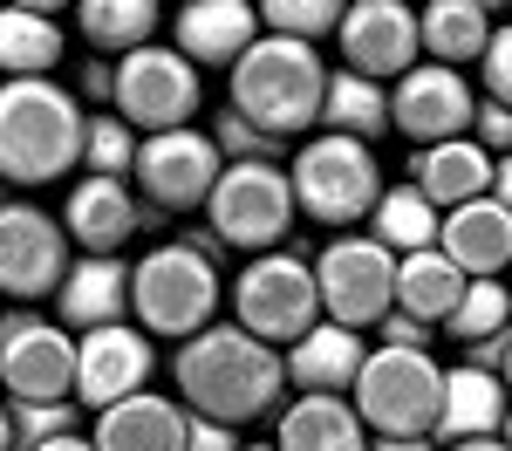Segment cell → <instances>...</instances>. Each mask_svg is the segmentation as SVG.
<instances>
[{
  "instance_id": "12",
  "label": "cell",
  "mask_w": 512,
  "mask_h": 451,
  "mask_svg": "<svg viewBox=\"0 0 512 451\" xmlns=\"http://www.w3.org/2000/svg\"><path fill=\"white\" fill-rule=\"evenodd\" d=\"M69 281V233L28 199H0V294L7 301H41Z\"/></svg>"
},
{
  "instance_id": "19",
  "label": "cell",
  "mask_w": 512,
  "mask_h": 451,
  "mask_svg": "<svg viewBox=\"0 0 512 451\" xmlns=\"http://www.w3.org/2000/svg\"><path fill=\"white\" fill-rule=\"evenodd\" d=\"M144 226V205L130 199L123 178H76V192L62 205V233L89 253H117L130 246V233Z\"/></svg>"
},
{
  "instance_id": "42",
  "label": "cell",
  "mask_w": 512,
  "mask_h": 451,
  "mask_svg": "<svg viewBox=\"0 0 512 451\" xmlns=\"http://www.w3.org/2000/svg\"><path fill=\"white\" fill-rule=\"evenodd\" d=\"M492 199H499V205L512 212V158H499V164H492Z\"/></svg>"
},
{
  "instance_id": "38",
  "label": "cell",
  "mask_w": 512,
  "mask_h": 451,
  "mask_svg": "<svg viewBox=\"0 0 512 451\" xmlns=\"http://www.w3.org/2000/svg\"><path fill=\"white\" fill-rule=\"evenodd\" d=\"M472 137L485 144V151H506V158H512V110H506V103H478Z\"/></svg>"
},
{
  "instance_id": "29",
  "label": "cell",
  "mask_w": 512,
  "mask_h": 451,
  "mask_svg": "<svg viewBox=\"0 0 512 451\" xmlns=\"http://www.w3.org/2000/svg\"><path fill=\"white\" fill-rule=\"evenodd\" d=\"M465 301V274L444 260V253H410V260H396V308L403 315H417V322H451V308Z\"/></svg>"
},
{
  "instance_id": "32",
  "label": "cell",
  "mask_w": 512,
  "mask_h": 451,
  "mask_svg": "<svg viewBox=\"0 0 512 451\" xmlns=\"http://www.w3.org/2000/svg\"><path fill=\"white\" fill-rule=\"evenodd\" d=\"M451 342H465V349H485V342H499L512 335V294L506 281H465V301L451 308Z\"/></svg>"
},
{
  "instance_id": "31",
  "label": "cell",
  "mask_w": 512,
  "mask_h": 451,
  "mask_svg": "<svg viewBox=\"0 0 512 451\" xmlns=\"http://www.w3.org/2000/svg\"><path fill=\"white\" fill-rule=\"evenodd\" d=\"M321 123H328L335 137H355V144H369V137H383V130H390V89L342 69V76H328Z\"/></svg>"
},
{
  "instance_id": "24",
  "label": "cell",
  "mask_w": 512,
  "mask_h": 451,
  "mask_svg": "<svg viewBox=\"0 0 512 451\" xmlns=\"http://www.w3.org/2000/svg\"><path fill=\"white\" fill-rule=\"evenodd\" d=\"M55 308H62V322L76 328V335H96V328H117L130 315V267H123L117 253H89L69 267V281L55 294Z\"/></svg>"
},
{
  "instance_id": "4",
  "label": "cell",
  "mask_w": 512,
  "mask_h": 451,
  "mask_svg": "<svg viewBox=\"0 0 512 451\" xmlns=\"http://www.w3.org/2000/svg\"><path fill=\"white\" fill-rule=\"evenodd\" d=\"M226 301V281H219V260L198 253L192 240L151 246L137 267H130V315L144 335H171V342H192L212 328Z\"/></svg>"
},
{
  "instance_id": "45",
  "label": "cell",
  "mask_w": 512,
  "mask_h": 451,
  "mask_svg": "<svg viewBox=\"0 0 512 451\" xmlns=\"http://www.w3.org/2000/svg\"><path fill=\"white\" fill-rule=\"evenodd\" d=\"M41 451H96V445H89V438L76 431V438H55V445H41Z\"/></svg>"
},
{
  "instance_id": "11",
  "label": "cell",
  "mask_w": 512,
  "mask_h": 451,
  "mask_svg": "<svg viewBox=\"0 0 512 451\" xmlns=\"http://www.w3.org/2000/svg\"><path fill=\"white\" fill-rule=\"evenodd\" d=\"M198 69L178 55V48H137V55H123L117 62V89H110V103H117V117L130 130H144V137H158V130H192L198 117Z\"/></svg>"
},
{
  "instance_id": "28",
  "label": "cell",
  "mask_w": 512,
  "mask_h": 451,
  "mask_svg": "<svg viewBox=\"0 0 512 451\" xmlns=\"http://www.w3.org/2000/svg\"><path fill=\"white\" fill-rule=\"evenodd\" d=\"M437 233H444V212H437L417 185H396V192H383L376 199V212H369V240L383 246V253H396V260H410V253H431Z\"/></svg>"
},
{
  "instance_id": "3",
  "label": "cell",
  "mask_w": 512,
  "mask_h": 451,
  "mask_svg": "<svg viewBox=\"0 0 512 451\" xmlns=\"http://www.w3.org/2000/svg\"><path fill=\"white\" fill-rule=\"evenodd\" d=\"M321 96H328V69H321L315 41H287V35H260L233 69V103L239 117L253 123L260 137H301L321 117Z\"/></svg>"
},
{
  "instance_id": "47",
  "label": "cell",
  "mask_w": 512,
  "mask_h": 451,
  "mask_svg": "<svg viewBox=\"0 0 512 451\" xmlns=\"http://www.w3.org/2000/svg\"><path fill=\"white\" fill-rule=\"evenodd\" d=\"M499 438H506V451H512V410H506V431H499Z\"/></svg>"
},
{
  "instance_id": "49",
  "label": "cell",
  "mask_w": 512,
  "mask_h": 451,
  "mask_svg": "<svg viewBox=\"0 0 512 451\" xmlns=\"http://www.w3.org/2000/svg\"><path fill=\"white\" fill-rule=\"evenodd\" d=\"M239 451H280V445H239Z\"/></svg>"
},
{
  "instance_id": "27",
  "label": "cell",
  "mask_w": 512,
  "mask_h": 451,
  "mask_svg": "<svg viewBox=\"0 0 512 451\" xmlns=\"http://www.w3.org/2000/svg\"><path fill=\"white\" fill-rule=\"evenodd\" d=\"M417 28H424V55L437 69L485 62V48H492V14L478 0H431V7H417Z\"/></svg>"
},
{
  "instance_id": "15",
  "label": "cell",
  "mask_w": 512,
  "mask_h": 451,
  "mask_svg": "<svg viewBox=\"0 0 512 451\" xmlns=\"http://www.w3.org/2000/svg\"><path fill=\"white\" fill-rule=\"evenodd\" d=\"M478 96L458 69H437V62H417L410 76L390 89V130H403L410 144H451V137H472Z\"/></svg>"
},
{
  "instance_id": "41",
  "label": "cell",
  "mask_w": 512,
  "mask_h": 451,
  "mask_svg": "<svg viewBox=\"0 0 512 451\" xmlns=\"http://www.w3.org/2000/svg\"><path fill=\"white\" fill-rule=\"evenodd\" d=\"M110 89H117V69H103V62L82 69V96H110Z\"/></svg>"
},
{
  "instance_id": "25",
  "label": "cell",
  "mask_w": 512,
  "mask_h": 451,
  "mask_svg": "<svg viewBox=\"0 0 512 451\" xmlns=\"http://www.w3.org/2000/svg\"><path fill=\"white\" fill-rule=\"evenodd\" d=\"M280 451H369V424L349 397H294L280 410Z\"/></svg>"
},
{
  "instance_id": "39",
  "label": "cell",
  "mask_w": 512,
  "mask_h": 451,
  "mask_svg": "<svg viewBox=\"0 0 512 451\" xmlns=\"http://www.w3.org/2000/svg\"><path fill=\"white\" fill-rule=\"evenodd\" d=\"M383 349H431V322L390 308V315H383Z\"/></svg>"
},
{
  "instance_id": "5",
  "label": "cell",
  "mask_w": 512,
  "mask_h": 451,
  "mask_svg": "<svg viewBox=\"0 0 512 451\" xmlns=\"http://www.w3.org/2000/svg\"><path fill=\"white\" fill-rule=\"evenodd\" d=\"M444 369L431 349H369L355 376V417L376 438H437Z\"/></svg>"
},
{
  "instance_id": "48",
  "label": "cell",
  "mask_w": 512,
  "mask_h": 451,
  "mask_svg": "<svg viewBox=\"0 0 512 451\" xmlns=\"http://www.w3.org/2000/svg\"><path fill=\"white\" fill-rule=\"evenodd\" d=\"M499 376H506V397H512V356H506V369H499Z\"/></svg>"
},
{
  "instance_id": "37",
  "label": "cell",
  "mask_w": 512,
  "mask_h": 451,
  "mask_svg": "<svg viewBox=\"0 0 512 451\" xmlns=\"http://www.w3.org/2000/svg\"><path fill=\"white\" fill-rule=\"evenodd\" d=\"M485 103H506L512 110V28H492V48H485Z\"/></svg>"
},
{
  "instance_id": "20",
  "label": "cell",
  "mask_w": 512,
  "mask_h": 451,
  "mask_svg": "<svg viewBox=\"0 0 512 451\" xmlns=\"http://www.w3.org/2000/svg\"><path fill=\"white\" fill-rule=\"evenodd\" d=\"M506 376H492V369H444V410H437V438L444 445H478V438H499L506 431Z\"/></svg>"
},
{
  "instance_id": "33",
  "label": "cell",
  "mask_w": 512,
  "mask_h": 451,
  "mask_svg": "<svg viewBox=\"0 0 512 451\" xmlns=\"http://www.w3.org/2000/svg\"><path fill=\"white\" fill-rule=\"evenodd\" d=\"M137 130L110 110V117H89V144H82V164H89V178H130L137 171Z\"/></svg>"
},
{
  "instance_id": "44",
  "label": "cell",
  "mask_w": 512,
  "mask_h": 451,
  "mask_svg": "<svg viewBox=\"0 0 512 451\" xmlns=\"http://www.w3.org/2000/svg\"><path fill=\"white\" fill-rule=\"evenodd\" d=\"M0 451H14V410L0 404Z\"/></svg>"
},
{
  "instance_id": "18",
  "label": "cell",
  "mask_w": 512,
  "mask_h": 451,
  "mask_svg": "<svg viewBox=\"0 0 512 451\" xmlns=\"http://www.w3.org/2000/svg\"><path fill=\"white\" fill-rule=\"evenodd\" d=\"M437 253L465 281H499L512 267V212L499 199H472V205H458V212H444Z\"/></svg>"
},
{
  "instance_id": "1",
  "label": "cell",
  "mask_w": 512,
  "mask_h": 451,
  "mask_svg": "<svg viewBox=\"0 0 512 451\" xmlns=\"http://www.w3.org/2000/svg\"><path fill=\"white\" fill-rule=\"evenodd\" d=\"M178 397L192 417H212V424H246V417H267L287 390V356L274 342L246 335L239 322H212L205 335L178 342Z\"/></svg>"
},
{
  "instance_id": "9",
  "label": "cell",
  "mask_w": 512,
  "mask_h": 451,
  "mask_svg": "<svg viewBox=\"0 0 512 451\" xmlns=\"http://www.w3.org/2000/svg\"><path fill=\"white\" fill-rule=\"evenodd\" d=\"M315 287H321V322L335 328H383V315L396 308V253H383V246L355 240V233H342V240L321 246L315 260Z\"/></svg>"
},
{
  "instance_id": "16",
  "label": "cell",
  "mask_w": 512,
  "mask_h": 451,
  "mask_svg": "<svg viewBox=\"0 0 512 451\" xmlns=\"http://www.w3.org/2000/svg\"><path fill=\"white\" fill-rule=\"evenodd\" d=\"M151 383V335L144 328H96V335H76V397L89 410H110L144 397Z\"/></svg>"
},
{
  "instance_id": "35",
  "label": "cell",
  "mask_w": 512,
  "mask_h": 451,
  "mask_svg": "<svg viewBox=\"0 0 512 451\" xmlns=\"http://www.w3.org/2000/svg\"><path fill=\"white\" fill-rule=\"evenodd\" d=\"M14 410V451H41L55 438H76V404H7Z\"/></svg>"
},
{
  "instance_id": "46",
  "label": "cell",
  "mask_w": 512,
  "mask_h": 451,
  "mask_svg": "<svg viewBox=\"0 0 512 451\" xmlns=\"http://www.w3.org/2000/svg\"><path fill=\"white\" fill-rule=\"evenodd\" d=\"M451 451H506V438H478V445H451Z\"/></svg>"
},
{
  "instance_id": "30",
  "label": "cell",
  "mask_w": 512,
  "mask_h": 451,
  "mask_svg": "<svg viewBox=\"0 0 512 451\" xmlns=\"http://www.w3.org/2000/svg\"><path fill=\"white\" fill-rule=\"evenodd\" d=\"M76 28L82 41L96 48V55H137V48H151L158 35V7L151 0H82L76 7Z\"/></svg>"
},
{
  "instance_id": "10",
  "label": "cell",
  "mask_w": 512,
  "mask_h": 451,
  "mask_svg": "<svg viewBox=\"0 0 512 451\" xmlns=\"http://www.w3.org/2000/svg\"><path fill=\"white\" fill-rule=\"evenodd\" d=\"M0 390L14 404H62L76 397V335L35 308L0 315Z\"/></svg>"
},
{
  "instance_id": "6",
  "label": "cell",
  "mask_w": 512,
  "mask_h": 451,
  "mask_svg": "<svg viewBox=\"0 0 512 451\" xmlns=\"http://www.w3.org/2000/svg\"><path fill=\"white\" fill-rule=\"evenodd\" d=\"M287 185H294V212H308L315 226H355L383 199V164H376L369 144L328 130V137H308L294 151Z\"/></svg>"
},
{
  "instance_id": "36",
  "label": "cell",
  "mask_w": 512,
  "mask_h": 451,
  "mask_svg": "<svg viewBox=\"0 0 512 451\" xmlns=\"http://www.w3.org/2000/svg\"><path fill=\"white\" fill-rule=\"evenodd\" d=\"M212 144H219V158H226V164H274V151H280L274 137H260L239 110H226V117L212 123Z\"/></svg>"
},
{
  "instance_id": "43",
  "label": "cell",
  "mask_w": 512,
  "mask_h": 451,
  "mask_svg": "<svg viewBox=\"0 0 512 451\" xmlns=\"http://www.w3.org/2000/svg\"><path fill=\"white\" fill-rule=\"evenodd\" d=\"M369 451H431V438H369Z\"/></svg>"
},
{
  "instance_id": "40",
  "label": "cell",
  "mask_w": 512,
  "mask_h": 451,
  "mask_svg": "<svg viewBox=\"0 0 512 451\" xmlns=\"http://www.w3.org/2000/svg\"><path fill=\"white\" fill-rule=\"evenodd\" d=\"M185 451H239V438H233V424L192 417V438H185Z\"/></svg>"
},
{
  "instance_id": "34",
  "label": "cell",
  "mask_w": 512,
  "mask_h": 451,
  "mask_svg": "<svg viewBox=\"0 0 512 451\" xmlns=\"http://www.w3.org/2000/svg\"><path fill=\"white\" fill-rule=\"evenodd\" d=\"M342 0H267L260 7V28L267 35H287V41H315V35H335L342 28Z\"/></svg>"
},
{
  "instance_id": "26",
  "label": "cell",
  "mask_w": 512,
  "mask_h": 451,
  "mask_svg": "<svg viewBox=\"0 0 512 451\" xmlns=\"http://www.w3.org/2000/svg\"><path fill=\"white\" fill-rule=\"evenodd\" d=\"M62 21H55V7H0V69L7 82H41L55 62H62Z\"/></svg>"
},
{
  "instance_id": "23",
  "label": "cell",
  "mask_w": 512,
  "mask_h": 451,
  "mask_svg": "<svg viewBox=\"0 0 512 451\" xmlns=\"http://www.w3.org/2000/svg\"><path fill=\"white\" fill-rule=\"evenodd\" d=\"M192 438V410H178L171 397L158 390H144V397H130V404H110L96 410V451H185Z\"/></svg>"
},
{
  "instance_id": "7",
  "label": "cell",
  "mask_w": 512,
  "mask_h": 451,
  "mask_svg": "<svg viewBox=\"0 0 512 451\" xmlns=\"http://www.w3.org/2000/svg\"><path fill=\"white\" fill-rule=\"evenodd\" d=\"M233 322L246 335H260V342H301L308 328L321 322V287H315V267L301 260V253H260V260H246L233 281Z\"/></svg>"
},
{
  "instance_id": "2",
  "label": "cell",
  "mask_w": 512,
  "mask_h": 451,
  "mask_svg": "<svg viewBox=\"0 0 512 451\" xmlns=\"http://www.w3.org/2000/svg\"><path fill=\"white\" fill-rule=\"evenodd\" d=\"M89 117L62 82H0V178L7 185H55L82 164Z\"/></svg>"
},
{
  "instance_id": "14",
  "label": "cell",
  "mask_w": 512,
  "mask_h": 451,
  "mask_svg": "<svg viewBox=\"0 0 512 451\" xmlns=\"http://www.w3.org/2000/svg\"><path fill=\"white\" fill-rule=\"evenodd\" d=\"M342 69L369 82H403L417 69V48H424V28H417V7L403 0H355L342 14Z\"/></svg>"
},
{
  "instance_id": "13",
  "label": "cell",
  "mask_w": 512,
  "mask_h": 451,
  "mask_svg": "<svg viewBox=\"0 0 512 451\" xmlns=\"http://www.w3.org/2000/svg\"><path fill=\"white\" fill-rule=\"evenodd\" d=\"M219 144H212V130H158V137H144L137 144V192L158 205V212H192V205L212 199V185H219Z\"/></svg>"
},
{
  "instance_id": "21",
  "label": "cell",
  "mask_w": 512,
  "mask_h": 451,
  "mask_svg": "<svg viewBox=\"0 0 512 451\" xmlns=\"http://www.w3.org/2000/svg\"><path fill=\"white\" fill-rule=\"evenodd\" d=\"M362 363H369V349H362L355 328L315 322L294 349H287V383H294L301 397H349Z\"/></svg>"
},
{
  "instance_id": "22",
  "label": "cell",
  "mask_w": 512,
  "mask_h": 451,
  "mask_svg": "<svg viewBox=\"0 0 512 451\" xmlns=\"http://www.w3.org/2000/svg\"><path fill=\"white\" fill-rule=\"evenodd\" d=\"M492 164H499V158H492L478 137H451V144L417 151L410 185H417L437 212H458V205H472V199H492Z\"/></svg>"
},
{
  "instance_id": "17",
  "label": "cell",
  "mask_w": 512,
  "mask_h": 451,
  "mask_svg": "<svg viewBox=\"0 0 512 451\" xmlns=\"http://www.w3.org/2000/svg\"><path fill=\"white\" fill-rule=\"evenodd\" d=\"M171 35H178V55L192 69H239V55L267 28H260L253 0H185L178 21H171Z\"/></svg>"
},
{
  "instance_id": "8",
  "label": "cell",
  "mask_w": 512,
  "mask_h": 451,
  "mask_svg": "<svg viewBox=\"0 0 512 451\" xmlns=\"http://www.w3.org/2000/svg\"><path fill=\"white\" fill-rule=\"evenodd\" d=\"M205 219H212V240L239 246V253H280L287 226H294V185L280 164H226L212 199H205Z\"/></svg>"
}]
</instances>
